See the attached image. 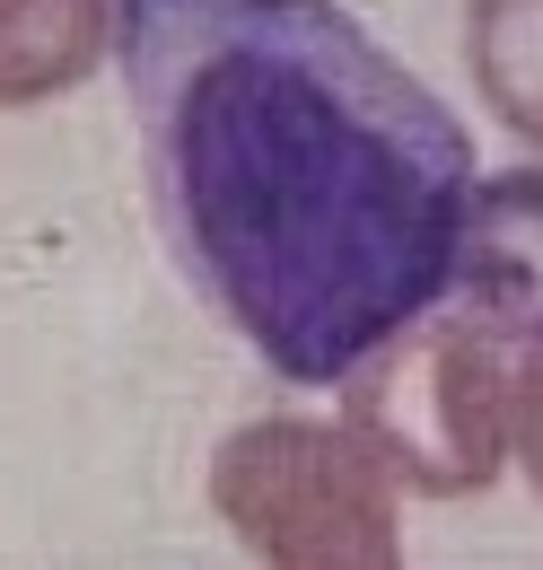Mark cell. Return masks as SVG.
<instances>
[{
  "label": "cell",
  "mask_w": 543,
  "mask_h": 570,
  "mask_svg": "<svg viewBox=\"0 0 543 570\" xmlns=\"http://www.w3.org/2000/svg\"><path fill=\"white\" fill-rule=\"evenodd\" d=\"M115 53L185 282L289 386H334L447 298L465 124L342 9L115 0Z\"/></svg>",
  "instance_id": "cell-1"
},
{
  "label": "cell",
  "mask_w": 543,
  "mask_h": 570,
  "mask_svg": "<svg viewBox=\"0 0 543 570\" xmlns=\"http://www.w3.org/2000/svg\"><path fill=\"white\" fill-rule=\"evenodd\" d=\"M342 386V430L351 448L421 500H482L509 474V352L474 334L465 316H412L386 343L351 360Z\"/></svg>",
  "instance_id": "cell-2"
},
{
  "label": "cell",
  "mask_w": 543,
  "mask_h": 570,
  "mask_svg": "<svg viewBox=\"0 0 543 570\" xmlns=\"http://www.w3.org/2000/svg\"><path fill=\"white\" fill-rule=\"evenodd\" d=\"M210 509L264 570H404L395 483L342 422L264 413L228 430L210 456Z\"/></svg>",
  "instance_id": "cell-3"
},
{
  "label": "cell",
  "mask_w": 543,
  "mask_h": 570,
  "mask_svg": "<svg viewBox=\"0 0 543 570\" xmlns=\"http://www.w3.org/2000/svg\"><path fill=\"white\" fill-rule=\"evenodd\" d=\"M447 316H465L500 352L543 343V167L474 176L447 264Z\"/></svg>",
  "instance_id": "cell-4"
},
{
  "label": "cell",
  "mask_w": 543,
  "mask_h": 570,
  "mask_svg": "<svg viewBox=\"0 0 543 570\" xmlns=\"http://www.w3.org/2000/svg\"><path fill=\"white\" fill-rule=\"evenodd\" d=\"M115 53V0H27L0 18V106H53Z\"/></svg>",
  "instance_id": "cell-5"
},
{
  "label": "cell",
  "mask_w": 543,
  "mask_h": 570,
  "mask_svg": "<svg viewBox=\"0 0 543 570\" xmlns=\"http://www.w3.org/2000/svg\"><path fill=\"white\" fill-rule=\"evenodd\" d=\"M465 71L482 106L543 149V0H465Z\"/></svg>",
  "instance_id": "cell-6"
},
{
  "label": "cell",
  "mask_w": 543,
  "mask_h": 570,
  "mask_svg": "<svg viewBox=\"0 0 543 570\" xmlns=\"http://www.w3.org/2000/svg\"><path fill=\"white\" fill-rule=\"evenodd\" d=\"M509 456L543 500V343L517 360V386H509Z\"/></svg>",
  "instance_id": "cell-7"
},
{
  "label": "cell",
  "mask_w": 543,
  "mask_h": 570,
  "mask_svg": "<svg viewBox=\"0 0 543 570\" xmlns=\"http://www.w3.org/2000/svg\"><path fill=\"white\" fill-rule=\"evenodd\" d=\"M9 9H27V0H0V18H9Z\"/></svg>",
  "instance_id": "cell-8"
}]
</instances>
